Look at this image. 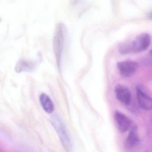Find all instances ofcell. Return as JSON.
Segmentation results:
<instances>
[{
    "instance_id": "1",
    "label": "cell",
    "mask_w": 152,
    "mask_h": 152,
    "mask_svg": "<svg viewBox=\"0 0 152 152\" xmlns=\"http://www.w3.org/2000/svg\"><path fill=\"white\" fill-rule=\"evenodd\" d=\"M151 42V35L143 33L138 35L131 42L123 44L119 48V52L123 55L143 52L147 49Z\"/></svg>"
},
{
    "instance_id": "2",
    "label": "cell",
    "mask_w": 152,
    "mask_h": 152,
    "mask_svg": "<svg viewBox=\"0 0 152 152\" xmlns=\"http://www.w3.org/2000/svg\"><path fill=\"white\" fill-rule=\"evenodd\" d=\"M51 122L56 131L64 148L67 152H71L72 145L65 125L60 117L55 115L51 118Z\"/></svg>"
},
{
    "instance_id": "3",
    "label": "cell",
    "mask_w": 152,
    "mask_h": 152,
    "mask_svg": "<svg viewBox=\"0 0 152 152\" xmlns=\"http://www.w3.org/2000/svg\"><path fill=\"white\" fill-rule=\"evenodd\" d=\"M66 28L63 23L58 25L54 39V48L57 62L60 64L61 56L64 50L65 37Z\"/></svg>"
},
{
    "instance_id": "4",
    "label": "cell",
    "mask_w": 152,
    "mask_h": 152,
    "mask_svg": "<svg viewBox=\"0 0 152 152\" xmlns=\"http://www.w3.org/2000/svg\"><path fill=\"white\" fill-rule=\"evenodd\" d=\"M117 67L121 76L129 78L135 74L138 68V64L132 60H125L118 62Z\"/></svg>"
},
{
    "instance_id": "5",
    "label": "cell",
    "mask_w": 152,
    "mask_h": 152,
    "mask_svg": "<svg viewBox=\"0 0 152 152\" xmlns=\"http://www.w3.org/2000/svg\"><path fill=\"white\" fill-rule=\"evenodd\" d=\"M136 95L138 104L140 108L145 110L152 109V98L145 92L141 85H137L136 88Z\"/></svg>"
},
{
    "instance_id": "6",
    "label": "cell",
    "mask_w": 152,
    "mask_h": 152,
    "mask_svg": "<svg viewBox=\"0 0 152 152\" xmlns=\"http://www.w3.org/2000/svg\"><path fill=\"white\" fill-rule=\"evenodd\" d=\"M116 99L123 104L129 105L132 100V95L129 89L123 85H117L115 89Z\"/></svg>"
},
{
    "instance_id": "7",
    "label": "cell",
    "mask_w": 152,
    "mask_h": 152,
    "mask_svg": "<svg viewBox=\"0 0 152 152\" xmlns=\"http://www.w3.org/2000/svg\"><path fill=\"white\" fill-rule=\"evenodd\" d=\"M115 120L118 129L121 132H124L129 129L132 122L129 118L119 111H116L114 114Z\"/></svg>"
},
{
    "instance_id": "8",
    "label": "cell",
    "mask_w": 152,
    "mask_h": 152,
    "mask_svg": "<svg viewBox=\"0 0 152 152\" xmlns=\"http://www.w3.org/2000/svg\"><path fill=\"white\" fill-rule=\"evenodd\" d=\"M139 141L137 127L133 126L131 129L125 140V148L128 149H133L138 144Z\"/></svg>"
},
{
    "instance_id": "9",
    "label": "cell",
    "mask_w": 152,
    "mask_h": 152,
    "mask_svg": "<svg viewBox=\"0 0 152 152\" xmlns=\"http://www.w3.org/2000/svg\"><path fill=\"white\" fill-rule=\"evenodd\" d=\"M36 64L32 61L21 59L17 63L15 70L17 72H31L34 71L35 68Z\"/></svg>"
},
{
    "instance_id": "10",
    "label": "cell",
    "mask_w": 152,
    "mask_h": 152,
    "mask_svg": "<svg viewBox=\"0 0 152 152\" xmlns=\"http://www.w3.org/2000/svg\"><path fill=\"white\" fill-rule=\"evenodd\" d=\"M39 100L42 107L46 113H51L54 111V104L48 95L42 93L40 96Z\"/></svg>"
},
{
    "instance_id": "11",
    "label": "cell",
    "mask_w": 152,
    "mask_h": 152,
    "mask_svg": "<svg viewBox=\"0 0 152 152\" xmlns=\"http://www.w3.org/2000/svg\"><path fill=\"white\" fill-rule=\"evenodd\" d=\"M148 18H149V19L152 20V11L150 12V13L148 15Z\"/></svg>"
},
{
    "instance_id": "12",
    "label": "cell",
    "mask_w": 152,
    "mask_h": 152,
    "mask_svg": "<svg viewBox=\"0 0 152 152\" xmlns=\"http://www.w3.org/2000/svg\"><path fill=\"white\" fill-rule=\"evenodd\" d=\"M149 53H150V55L152 56V49L151 50H150Z\"/></svg>"
},
{
    "instance_id": "13",
    "label": "cell",
    "mask_w": 152,
    "mask_h": 152,
    "mask_svg": "<svg viewBox=\"0 0 152 152\" xmlns=\"http://www.w3.org/2000/svg\"></svg>"
}]
</instances>
